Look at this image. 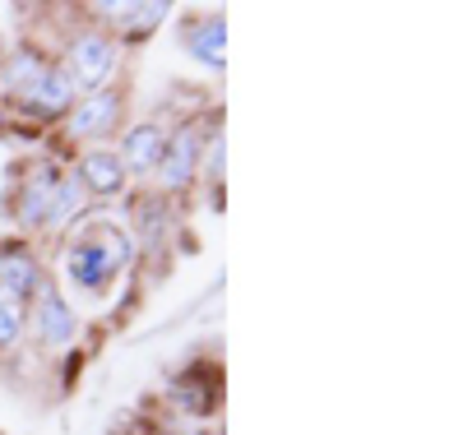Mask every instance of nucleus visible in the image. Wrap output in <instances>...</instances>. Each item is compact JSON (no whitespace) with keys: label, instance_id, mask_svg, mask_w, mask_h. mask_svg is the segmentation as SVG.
Returning a JSON list of instances; mask_svg holds the SVG:
<instances>
[{"label":"nucleus","instance_id":"obj_1","mask_svg":"<svg viewBox=\"0 0 463 435\" xmlns=\"http://www.w3.org/2000/svg\"><path fill=\"white\" fill-rule=\"evenodd\" d=\"M130 255H135L130 232L102 222V227L84 232L80 241L65 251V283H70V288H80L84 297H102L107 283L130 264Z\"/></svg>","mask_w":463,"mask_h":435},{"label":"nucleus","instance_id":"obj_2","mask_svg":"<svg viewBox=\"0 0 463 435\" xmlns=\"http://www.w3.org/2000/svg\"><path fill=\"white\" fill-rule=\"evenodd\" d=\"M56 185H61V172H52L47 163H37L19 190H14V218L24 227H52V209H56Z\"/></svg>","mask_w":463,"mask_h":435},{"label":"nucleus","instance_id":"obj_3","mask_svg":"<svg viewBox=\"0 0 463 435\" xmlns=\"http://www.w3.org/2000/svg\"><path fill=\"white\" fill-rule=\"evenodd\" d=\"M111 70H116V47L107 43L102 33H84V37H74V43H70V61H65L70 84L102 89Z\"/></svg>","mask_w":463,"mask_h":435},{"label":"nucleus","instance_id":"obj_4","mask_svg":"<svg viewBox=\"0 0 463 435\" xmlns=\"http://www.w3.org/2000/svg\"><path fill=\"white\" fill-rule=\"evenodd\" d=\"M37 310H33V329H37V343H47V347H65L74 343V329H80V320H74V310L65 306V297L43 279L37 283Z\"/></svg>","mask_w":463,"mask_h":435},{"label":"nucleus","instance_id":"obj_5","mask_svg":"<svg viewBox=\"0 0 463 435\" xmlns=\"http://www.w3.org/2000/svg\"><path fill=\"white\" fill-rule=\"evenodd\" d=\"M200 172V135L181 126L176 135H167V148H163V163H158V181L167 190H185Z\"/></svg>","mask_w":463,"mask_h":435},{"label":"nucleus","instance_id":"obj_6","mask_svg":"<svg viewBox=\"0 0 463 435\" xmlns=\"http://www.w3.org/2000/svg\"><path fill=\"white\" fill-rule=\"evenodd\" d=\"M70 102H74V84L65 70H43L28 89H19V107L28 116H43V121L47 116H61Z\"/></svg>","mask_w":463,"mask_h":435},{"label":"nucleus","instance_id":"obj_7","mask_svg":"<svg viewBox=\"0 0 463 435\" xmlns=\"http://www.w3.org/2000/svg\"><path fill=\"white\" fill-rule=\"evenodd\" d=\"M218 389H222V371L209 362H195V366H185V375L176 380L172 393L190 417H209L218 408Z\"/></svg>","mask_w":463,"mask_h":435},{"label":"nucleus","instance_id":"obj_8","mask_svg":"<svg viewBox=\"0 0 463 435\" xmlns=\"http://www.w3.org/2000/svg\"><path fill=\"white\" fill-rule=\"evenodd\" d=\"M163 148H167V130H163L158 121H144V126H135V130L126 135V148L116 153V157H121L126 176H130V172H135V176H148V172H158Z\"/></svg>","mask_w":463,"mask_h":435},{"label":"nucleus","instance_id":"obj_9","mask_svg":"<svg viewBox=\"0 0 463 435\" xmlns=\"http://www.w3.org/2000/svg\"><path fill=\"white\" fill-rule=\"evenodd\" d=\"M181 43H185V52L195 56L200 65H209V70H222V52H227V24L218 19V14H200V19H190L185 28H181Z\"/></svg>","mask_w":463,"mask_h":435},{"label":"nucleus","instance_id":"obj_10","mask_svg":"<svg viewBox=\"0 0 463 435\" xmlns=\"http://www.w3.org/2000/svg\"><path fill=\"white\" fill-rule=\"evenodd\" d=\"M121 121V98L116 93H89L70 116V135L74 139H98V135H111V126Z\"/></svg>","mask_w":463,"mask_h":435},{"label":"nucleus","instance_id":"obj_11","mask_svg":"<svg viewBox=\"0 0 463 435\" xmlns=\"http://www.w3.org/2000/svg\"><path fill=\"white\" fill-rule=\"evenodd\" d=\"M37 283H43V269H37V260L24 246L0 251V292L14 297V301H28L37 292Z\"/></svg>","mask_w":463,"mask_h":435},{"label":"nucleus","instance_id":"obj_12","mask_svg":"<svg viewBox=\"0 0 463 435\" xmlns=\"http://www.w3.org/2000/svg\"><path fill=\"white\" fill-rule=\"evenodd\" d=\"M80 185L93 190V194H121V190H126V167H121V157H116L111 148L84 153V163H80Z\"/></svg>","mask_w":463,"mask_h":435},{"label":"nucleus","instance_id":"obj_13","mask_svg":"<svg viewBox=\"0 0 463 435\" xmlns=\"http://www.w3.org/2000/svg\"><path fill=\"white\" fill-rule=\"evenodd\" d=\"M102 14H116V28L126 37H144L172 14V5H102Z\"/></svg>","mask_w":463,"mask_h":435},{"label":"nucleus","instance_id":"obj_14","mask_svg":"<svg viewBox=\"0 0 463 435\" xmlns=\"http://www.w3.org/2000/svg\"><path fill=\"white\" fill-rule=\"evenodd\" d=\"M80 209H84V185H80V176H61V185H56V209H52V227H65Z\"/></svg>","mask_w":463,"mask_h":435},{"label":"nucleus","instance_id":"obj_15","mask_svg":"<svg viewBox=\"0 0 463 435\" xmlns=\"http://www.w3.org/2000/svg\"><path fill=\"white\" fill-rule=\"evenodd\" d=\"M24 306H28V301H14V297L0 292V352L19 343V334H24V315H28Z\"/></svg>","mask_w":463,"mask_h":435},{"label":"nucleus","instance_id":"obj_16","mask_svg":"<svg viewBox=\"0 0 463 435\" xmlns=\"http://www.w3.org/2000/svg\"><path fill=\"white\" fill-rule=\"evenodd\" d=\"M0 130H5V121H0Z\"/></svg>","mask_w":463,"mask_h":435}]
</instances>
